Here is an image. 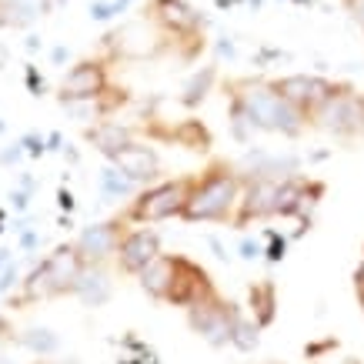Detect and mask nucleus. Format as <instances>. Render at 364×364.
I'll return each instance as SVG.
<instances>
[{"label": "nucleus", "mask_w": 364, "mask_h": 364, "mask_svg": "<svg viewBox=\"0 0 364 364\" xmlns=\"http://www.w3.org/2000/svg\"><path fill=\"white\" fill-rule=\"evenodd\" d=\"M228 97H231V111L241 114L251 124V131H267L281 134V137H298L308 127V117L294 111L281 90L274 87V80L261 77H244L228 84Z\"/></svg>", "instance_id": "f257e3e1"}, {"label": "nucleus", "mask_w": 364, "mask_h": 364, "mask_svg": "<svg viewBox=\"0 0 364 364\" xmlns=\"http://www.w3.org/2000/svg\"><path fill=\"white\" fill-rule=\"evenodd\" d=\"M244 194V177L231 164H210L204 174L191 181V194L184 204L188 224H228L237 218Z\"/></svg>", "instance_id": "f03ea898"}, {"label": "nucleus", "mask_w": 364, "mask_h": 364, "mask_svg": "<svg viewBox=\"0 0 364 364\" xmlns=\"http://www.w3.org/2000/svg\"><path fill=\"white\" fill-rule=\"evenodd\" d=\"M80 271H84V264H80L74 244H60L54 254H47L44 261L21 281V301H47L60 298V294H74Z\"/></svg>", "instance_id": "7ed1b4c3"}, {"label": "nucleus", "mask_w": 364, "mask_h": 364, "mask_svg": "<svg viewBox=\"0 0 364 364\" xmlns=\"http://www.w3.org/2000/svg\"><path fill=\"white\" fill-rule=\"evenodd\" d=\"M191 181L194 177H174V181H157V184H147V188L137 191V198L127 204L124 210V221L127 224H161L171 221V218H181L184 214V204H188L191 194Z\"/></svg>", "instance_id": "20e7f679"}, {"label": "nucleus", "mask_w": 364, "mask_h": 364, "mask_svg": "<svg viewBox=\"0 0 364 364\" xmlns=\"http://www.w3.org/2000/svg\"><path fill=\"white\" fill-rule=\"evenodd\" d=\"M308 124L321 127L324 134H331V137H338V141L364 137V94H358L354 87L338 84L331 97L311 114Z\"/></svg>", "instance_id": "39448f33"}, {"label": "nucleus", "mask_w": 364, "mask_h": 364, "mask_svg": "<svg viewBox=\"0 0 364 364\" xmlns=\"http://www.w3.org/2000/svg\"><path fill=\"white\" fill-rule=\"evenodd\" d=\"M241 308L231 304V301H224L221 294H214L210 301L198 304V308L188 311V324L191 331L198 334L200 341H208L210 348H228L234 338V328H237V321H241Z\"/></svg>", "instance_id": "423d86ee"}, {"label": "nucleus", "mask_w": 364, "mask_h": 364, "mask_svg": "<svg viewBox=\"0 0 364 364\" xmlns=\"http://www.w3.org/2000/svg\"><path fill=\"white\" fill-rule=\"evenodd\" d=\"M127 228H131V224L124 221V218H107V221H94V224H87V228H80L77 241H74V251H77L80 264L104 267L107 261H114Z\"/></svg>", "instance_id": "0eeeda50"}, {"label": "nucleus", "mask_w": 364, "mask_h": 364, "mask_svg": "<svg viewBox=\"0 0 364 364\" xmlns=\"http://www.w3.org/2000/svg\"><path fill=\"white\" fill-rule=\"evenodd\" d=\"M218 294V287L210 281V274L198 261H191L184 254H174V284H171V298L167 304H174V308H198L204 301H210Z\"/></svg>", "instance_id": "6e6552de"}, {"label": "nucleus", "mask_w": 364, "mask_h": 364, "mask_svg": "<svg viewBox=\"0 0 364 364\" xmlns=\"http://www.w3.org/2000/svg\"><path fill=\"white\" fill-rule=\"evenodd\" d=\"M111 87V74L104 60H80L60 80V100L80 104V100H100Z\"/></svg>", "instance_id": "1a4fd4ad"}, {"label": "nucleus", "mask_w": 364, "mask_h": 364, "mask_svg": "<svg viewBox=\"0 0 364 364\" xmlns=\"http://www.w3.org/2000/svg\"><path fill=\"white\" fill-rule=\"evenodd\" d=\"M161 237H157L154 228H147V224H137V228H127L124 234L121 247H117V257H114V264L121 274H131L137 277L147 264H154L157 257H161Z\"/></svg>", "instance_id": "9d476101"}, {"label": "nucleus", "mask_w": 364, "mask_h": 364, "mask_svg": "<svg viewBox=\"0 0 364 364\" xmlns=\"http://www.w3.org/2000/svg\"><path fill=\"white\" fill-rule=\"evenodd\" d=\"M274 87L281 90V97H284L294 111H301L311 121V114L331 97L338 84H331V80L321 77V74H287V77L274 80Z\"/></svg>", "instance_id": "9b49d317"}, {"label": "nucleus", "mask_w": 364, "mask_h": 364, "mask_svg": "<svg viewBox=\"0 0 364 364\" xmlns=\"http://www.w3.org/2000/svg\"><path fill=\"white\" fill-rule=\"evenodd\" d=\"M151 23L161 27L171 37H198L200 27H204V17H200L188 0H151Z\"/></svg>", "instance_id": "f8f14e48"}, {"label": "nucleus", "mask_w": 364, "mask_h": 364, "mask_svg": "<svg viewBox=\"0 0 364 364\" xmlns=\"http://www.w3.org/2000/svg\"><path fill=\"white\" fill-rule=\"evenodd\" d=\"M277 191H281V181H244L241 208H237L234 224L247 228L251 221L277 218Z\"/></svg>", "instance_id": "ddd939ff"}, {"label": "nucleus", "mask_w": 364, "mask_h": 364, "mask_svg": "<svg viewBox=\"0 0 364 364\" xmlns=\"http://www.w3.org/2000/svg\"><path fill=\"white\" fill-rule=\"evenodd\" d=\"M114 164L121 167L137 188L157 184V174H161V157H157V151L154 147H147V144H137V141H134L124 154L114 157Z\"/></svg>", "instance_id": "4468645a"}, {"label": "nucleus", "mask_w": 364, "mask_h": 364, "mask_svg": "<svg viewBox=\"0 0 364 364\" xmlns=\"http://www.w3.org/2000/svg\"><path fill=\"white\" fill-rule=\"evenodd\" d=\"M137 284L147 298L167 301L171 298V284H174V254H161L154 264H147L137 274Z\"/></svg>", "instance_id": "2eb2a0df"}, {"label": "nucleus", "mask_w": 364, "mask_h": 364, "mask_svg": "<svg viewBox=\"0 0 364 364\" xmlns=\"http://www.w3.org/2000/svg\"><path fill=\"white\" fill-rule=\"evenodd\" d=\"M114 294V281L107 277L104 267H84L77 277V284H74V298L84 301L87 308H104Z\"/></svg>", "instance_id": "dca6fc26"}, {"label": "nucleus", "mask_w": 364, "mask_h": 364, "mask_svg": "<svg viewBox=\"0 0 364 364\" xmlns=\"http://www.w3.org/2000/svg\"><path fill=\"white\" fill-rule=\"evenodd\" d=\"M87 137H90V144L97 147L100 154L107 157V161H114L117 154H124V151L134 144V131L131 127H124V124H117V121L94 124V131H90Z\"/></svg>", "instance_id": "f3484780"}, {"label": "nucleus", "mask_w": 364, "mask_h": 364, "mask_svg": "<svg viewBox=\"0 0 364 364\" xmlns=\"http://www.w3.org/2000/svg\"><path fill=\"white\" fill-rule=\"evenodd\" d=\"M97 188H100V198L104 200H124V198H137V184H134L131 177L124 174L121 167L114 164V161H107L104 164V171H100V177H97Z\"/></svg>", "instance_id": "a211bd4d"}, {"label": "nucleus", "mask_w": 364, "mask_h": 364, "mask_svg": "<svg viewBox=\"0 0 364 364\" xmlns=\"http://www.w3.org/2000/svg\"><path fill=\"white\" fill-rule=\"evenodd\" d=\"M274 308H277L274 284H271V281H261V284H254V287H251L254 324H257V328H267V324L274 321Z\"/></svg>", "instance_id": "6ab92c4d"}, {"label": "nucleus", "mask_w": 364, "mask_h": 364, "mask_svg": "<svg viewBox=\"0 0 364 364\" xmlns=\"http://www.w3.org/2000/svg\"><path fill=\"white\" fill-rule=\"evenodd\" d=\"M214 77H218V70L214 67H204V70H198V74H191L188 84H184V104L188 107H194V104H200V100L210 94V87H214Z\"/></svg>", "instance_id": "aec40b11"}, {"label": "nucleus", "mask_w": 364, "mask_h": 364, "mask_svg": "<svg viewBox=\"0 0 364 364\" xmlns=\"http://www.w3.org/2000/svg\"><path fill=\"white\" fill-rule=\"evenodd\" d=\"M21 344L27 348V351L41 354V358H47V354H54L57 348H60V338H57L50 328H31V331L21 334Z\"/></svg>", "instance_id": "412c9836"}, {"label": "nucleus", "mask_w": 364, "mask_h": 364, "mask_svg": "<svg viewBox=\"0 0 364 364\" xmlns=\"http://www.w3.org/2000/svg\"><path fill=\"white\" fill-rule=\"evenodd\" d=\"M257 331H261V328H257L251 318H241L237 321V328H234L231 348H237V351H254V348H257V338H261Z\"/></svg>", "instance_id": "4be33fe9"}, {"label": "nucleus", "mask_w": 364, "mask_h": 364, "mask_svg": "<svg viewBox=\"0 0 364 364\" xmlns=\"http://www.w3.org/2000/svg\"><path fill=\"white\" fill-rule=\"evenodd\" d=\"M117 4L114 0H94L90 4V21H97V23H107V21H114L117 17Z\"/></svg>", "instance_id": "5701e85b"}, {"label": "nucleus", "mask_w": 364, "mask_h": 364, "mask_svg": "<svg viewBox=\"0 0 364 364\" xmlns=\"http://www.w3.org/2000/svg\"><path fill=\"white\" fill-rule=\"evenodd\" d=\"M267 237H271L274 244L264 251V257H267V261H281V257H284V251H287V241H284V237H277V234H267Z\"/></svg>", "instance_id": "b1692460"}, {"label": "nucleus", "mask_w": 364, "mask_h": 364, "mask_svg": "<svg viewBox=\"0 0 364 364\" xmlns=\"http://www.w3.org/2000/svg\"><path fill=\"white\" fill-rule=\"evenodd\" d=\"M237 251H241V257H247V261H254V257H261V254H264V247H261V244H257V241H251V237H244V241H241V247H237Z\"/></svg>", "instance_id": "393cba45"}, {"label": "nucleus", "mask_w": 364, "mask_h": 364, "mask_svg": "<svg viewBox=\"0 0 364 364\" xmlns=\"http://www.w3.org/2000/svg\"><path fill=\"white\" fill-rule=\"evenodd\" d=\"M354 291H358V301H361V308H364V257H361V264L354 267Z\"/></svg>", "instance_id": "a878e982"}, {"label": "nucleus", "mask_w": 364, "mask_h": 364, "mask_svg": "<svg viewBox=\"0 0 364 364\" xmlns=\"http://www.w3.org/2000/svg\"><path fill=\"white\" fill-rule=\"evenodd\" d=\"M27 84H31V90H37V94L44 90V77H37V70H33V67H27Z\"/></svg>", "instance_id": "bb28decb"}, {"label": "nucleus", "mask_w": 364, "mask_h": 364, "mask_svg": "<svg viewBox=\"0 0 364 364\" xmlns=\"http://www.w3.org/2000/svg\"><path fill=\"white\" fill-rule=\"evenodd\" d=\"M348 7H351V14H354V21L364 27V0H348Z\"/></svg>", "instance_id": "cd10ccee"}, {"label": "nucleus", "mask_w": 364, "mask_h": 364, "mask_svg": "<svg viewBox=\"0 0 364 364\" xmlns=\"http://www.w3.org/2000/svg\"><path fill=\"white\" fill-rule=\"evenodd\" d=\"M54 364H80L77 358H64V361H54Z\"/></svg>", "instance_id": "c85d7f7f"}, {"label": "nucleus", "mask_w": 364, "mask_h": 364, "mask_svg": "<svg viewBox=\"0 0 364 364\" xmlns=\"http://www.w3.org/2000/svg\"><path fill=\"white\" fill-rule=\"evenodd\" d=\"M294 4H311V0H294Z\"/></svg>", "instance_id": "c756f323"}]
</instances>
